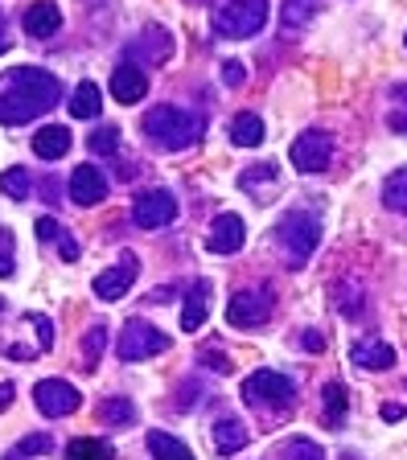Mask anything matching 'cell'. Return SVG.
I'll use <instances>...</instances> for the list:
<instances>
[{"instance_id": "cell-19", "label": "cell", "mask_w": 407, "mask_h": 460, "mask_svg": "<svg viewBox=\"0 0 407 460\" xmlns=\"http://www.w3.org/2000/svg\"><path fill=\"white\" fill-rule=\"evenodd\" d=\"M349 358H354L358 370H391L395 366V349L387 341H358Z\"/></svg>"}, {"instance_id": "cell-29", "label": "cell", "mask_w": 407, "mask_h": 460, "mask_svg": "<svg viewBox=\"0 0 407 460\" xmlns=\"http://www.w3.org/2000/svg\"><path fill=\"white\" fill-rule=\"evenodd\" d=\"M325 420H330V428H341V420H346V386L341 383H325Z\"/></svg>"}, {"instance_id": "cell-46", "label": "cell", "mask_w": 407, "mask_h": 460, "mask_svg": "<svg viewBox=\"0 0 407 460\" xmlns=\"http://www.w3.org/2000/svg\"><path fill=\"white\" fill-rule=\"evenodd\" d=\"M4 49H9V38H4V33H0V54H4Z\"/></svg>"}, {"instance_id": "cell-41", "label": "cell", "mask_w": 407, "mask_h": 460, "mask_svg": "<svg viewBox=\"0 0 407 460\" xmlns=\"http://www.w3.org/2000/svg\"><path fill=\"white\" fill-rule=\"evenodd\" d=\"M13 271H17L13 268V251H0V279H9Z\"/></svg>"}, {"instance_id": "cell-2", "label": "cell", "mask_w": 407, "mask_h": 460, "mask_svg": "<svg viewBox=\"0 0 407 460\" xmlns=\"http://www.w3.org/2000/svg\"><path fill=\"white\" fill-rule=\"evenodd\" d=\"M145 136L156 144V148H165V153H181L190 144H198L202 136V119L194 111H181V107H153L145 115Z\"/></svg>"}, {"instance_id": "cell-18", "label": "cell", "mask_w": 407, "mask_h": 460, "mask_svg": "<svg viewBox=\"0 0 407 460\" xmlns=\"http://www.w3.org/2000/svg\"><path fill=\"white\" fill-rule=\"evenodd\" d=\"M214 448L223 452V456H234V452L247 448V423L226 415V420L214 423Z\"/></svg>"}, {"instance_id": "cell-33", "label": "cell", "mask_w": 407, "mask_h": 460, "mask_svg": "<svg viewBox=\"0 0 407 460\" xmlns=\"http://www.w3.org/2000/svg\"><path fill=\"white\" fill-rule=\"evenodd\" d=\"M91 153H99V156H111V153H116V148H119V128H111V124H107V128H99V132H91Z\"/></svg>"}, {"instance_id": "cell-43", "label": "cell", "mask_w": 407, "mask_h": 460, "mask_svg": "<svg viewBox=\"0 0 407 460\" xmlns=\"http://www.w3.org/2000/svg\"><path fill=\"white\" fill-rule=\"evenodd\" d=\"M58 251H62V259H78V243L75 239H58Z\"/></svg>"}, {"instance_id": "cell-23", "label": "cell", "mask_w": 407, "mask_h": 460, "mask_svg": "<svg viewBox=\"0 0 407 460\" xmlns=\"http://www.w3.org/2000/svg\"><path fill=\"white\" fill-rule=\"evenodd\" d=\"M148 452H153L156 460H198L194 452L185 448L177 436H169V431H148Z\"/></svg>"}, {"instance_id": "cell-1", "label": "cell", "mask_w": 407, "mask_h": 460, "mask_svg": "<svg viewBox=\"0 0 407 460\" xmlns=\"http://www.w3.org/2000/svg\"><path fill=\"white\" fill-rule=\"evenodd\" d=\"M62 103V83L41 66H13L0 78V124H30Z\"/></svg>"}, {"instance_id": "cell-8", "label": "cell", "mask_w": 407, "mask_h": 460, "mask_svg": "<svg viewBox=\"0 0 407 460\" xmlns=\"http://www.w3.org/2000/svg\"><path fill=\"white\" fill-rule=\"evenodd\" d=\"M271 316V292L268 288H243V292H234L231 296V305H226V325H234V329H255V325H263Z\"/></svg>"}, {"instance_id": "cell-32", "label": "cell", "mask_w": 407, "mask_h": 460, "mask_svg": "<svg viewBox=\"0 0 407 460\" xmlns=\"http://www.w3.org/2000/svg\"><path fill=\"white\" fill-rule=\"evenodd\" d=\"M41 452H49V436H46V431L25 436V440H21L13 452H4V460H25V456H41Z\"/></svg>"}, {"instance_id": "cell-37", "label": "cell", "mask_w": 407, "mask_h": 460, "mask_svg": "<svg viewBox=\"0 0 407 460\" xmlns=\"http://www.w3.org/2000/svg\"><path fill=\"white\" fill-rule=\"evenodd\" d=\"M243 62H223V83L226 86H243Z\"/></svg>"}, {"instance_id": "cell-21", "label": "cell", "mask_w": 407, "mask_h": 460, "mask_svg": "<svg viewBox=\"0 0 407 460\" xmlns=\"http://www.w3.org/2000/svg\"><path fill=\"white\" fill-rule=\"evenodd\" d=\"M263 119L255 111H243L231 119V144H239V148H260L263 144Z\"/></svg>"}, {"instance_id": "cell-48", "label": "cell", "mask_w": 407, "mask_h": 460, "mask_svg": "<svg viewBox=\"0 0 407 460\" xmlns=\"http://www.w3.org/2000/svg\"><path fill=\"white\" fill-rule=\"evenodd\" d=\"M0 313H4V300H0Z\"/></svg>"}, {"instance_id": "cell-3", "label": "cell", "mask_w": 407, "mask_h": 460, "mask_svg": "<svg viewBox=\"0 0 407 460\" xmlns=\"http://www.w3.org/2000/svg\"><path fill=\"white\" fill-rule=\"evenodd\" d=\"M276 243H280L288 268H305L321 243V218L313 210H292L276 222Z\"/></svg>"}, {"instance_id": "cell-42", "label": "cell", "mask_w": 407, "mask_h": 460, "mask_svg": "<svg viewBox=\"0 0 407 460\" xmlns=\"http://www.w3.org/2000/svg\"><path fill=\"white\" fill-rule=\"evenodd\" d=\"M301 341H305V349H313V354H317V349H325V337H321V333H305Z\"/></svg>"}, {"instance_id": "cell-34", "label": "cell", "mask_w": 407, "mask_h": 460, "mask_svg": "<svg viewBox=\"0 0 407 460\" xmlns=\"http://www.w3.org/2000/svg\"><path fill=\"white\" fill-rule=\"evenodd\" d=\"M103 345H107V329L103 325H91L87 337H83V358H87L83 366H95L99 354H103Z\"/></svg>"}, {"instance_id": "cell-10", "label": "cell", "mask_w": 407, "mask_h": 460, "mask_svg": "<svg viewBox=\"0 0 407 460\" xmlns=\"http://www.w3.org/2000/svg\"><path fill=\"white\" fill-rule=\"evenodd\" d=\"M173 218H177V201H173L169 190H148V193H140L136 206H132V222L140 230H156V226H165V222H173Z\"/></svg>"}, {"instance_id": "cell-26", "label": "cell", "mask_w": 407, "mask_h": 460, "mask_svg": "<svg viewBox=\"0 0 407 460\" xmlns=\"http://www.w3.org/2000/svg\"><path fill=\"white\" fill-rule=\"evenodd\" d=\"M321 9V0H284V33H301L313 21V13Z\"/></svg>"}, {"instance_id": "cell-4", "label": "cell", "mask_w": 407, "mask_h": 460, "mask_svg": "<svg viewBox=\"0 0 407 460\" xmlns=\"http://www.w3.org/2000/svg\"><path fill=\"white\" fill-rule=\"evenodd\" d=\"M210 21L218 38H255L268 25V0H214Z\"/></svg>"}, {"instance_id": "cell-35", "label": "cell", "mask_w": 407, "mask_h": 460, "mask_svg": "<svg viewBox=\"0 0 407 460\" xmlns=\"http://www.w3.org/2000/svg\"><path fill=\"white\" fill-rule=\"evenodd\" d=\"M243 190H255V185H276V164H255V169H247L239 177Z\"/></svg>"}, {"instance_id": "cell-16", "label": "cell", "mask_w": 407, "mask_h": 460, "mask_svg": "<svg viewBox=\"0 0 407 460\" xmlns=\"http://www.w3.org/2000/svg\"><path fill=\"white\" fill-rule=\"evenodd\" d=\"M58 29H62V9L54 0H33L25 9V33L30 38H54Z\"/></svg>"}, {"instance_id": "cell-6", "label": "cell", "mask_w": 407, "mask_h": 460, "mask_svg": "<svg viewBox=\"0 0 407 460\" xmlns=\"http://www.w3.org/2000/svg\"><path fill=\"white\" fill-rule=\"evenodd\" d=\"M165 349H169V337L156 325H148V321H128L124 333H119V345H116L119 362H145V358L165 354Z\"/></svg>"}, {"instance_id": "cell-7", "label": "cell", "mask_w": 407, "mask_h": 460, "mask_svg": "<svg viewBox=\"0 0 407 460\" xmlns=\"http://www.w3.org/2000/svg\"><path fill=\"white\" fill-rule=\"evenodd\" d=\"M288 156H292V164H296L301 172L330 169V161H333V136L321 132V128H309V132H301L296 140L288 144Z\"/></svg>"}, {"instance_id": "cell-14", "label": "cell", "mask_w": 407, "mask_h": 460, "mask_svg": "<svg viewBox=\"0 0 407 460\" xmlns=\"http://www.w3.org/2000/svg\"><path fill=\"white\" fill-rule=\"evenodd\" d=\"M103 198H107V177L95 164H78L70 172V201L75 206H99Z\"/></svg>"}, {"instance_id": "cell-49", "label": "cell", "mask_w": 407, "mask_h": 460, "mask_svg": "<svg viewBox=\"0 0 407 460\" xmlns=\"http://www.w3.org/2000/svg\"><path fill=\"white\" fill-rule=\"evenodd\" d=\"M403 41H407V38H403Z\"/></svg>"}, {"instance_id": "cell-31", "label": "cell", "mask_w": 407, "mask_h": 460, "mask_svg": "<svg viewBox=\"0 0 407 460\" xmlns=\"http://www.w3.org/2000/svg\"><path fill=\"white\" fill-rule=\"evenodd\" d=\"M280 456H284V460H325V452H321V444L301 440V436H296V440H288V444L280 448Z\"/></svg>"}, {"instance_id": "cell-9", "label": "cell", "mask_w": 407, "mask_h": 460, "mask_svg": "<svg viewBox=\"0 0 407 460\" xmlns=\"http://www.w3.org/2000/svg\"><path fill=\"white\" fill-rule=\"evenodd\" d=\"M33 402H38V411L49 415V420H62V415H75L78 411V391L66 383V378H41L33 386Z\"/></svg>"}, {"instance_id": "cell-36", "label": "cell", "mask_w": 407, "mask_h": 460, "mask_svg": "<svg viewBox=\"0 0 407 460\" xmlns=\"http://www.w3.org/2000/svg\"><path fill=\"white\" fill-rule=\"evenodd\" d=\"M30 325L38 329V345H41V349H49V345H54V321H49L46 313H30Z\"/></svg>"}, {"instance_id": "cell-45", "label": "cell", "mask_w": 407, "mask_h": 460, "mask_svg": "<svg viewBox=\"0 0 407 460\" xmlns=\"http://www.w3.org/2000/svg\"><path fill=\"white\" fill-rule=\"evenodd\" d=\"M0 251H13V234L4 226H0Z\"/></svg>"}, {"instance_id": "cell-15", "label": "cell", "mask_w": 407, "mask_h": 460, "mask_svg": "<svg viewBox=\"0 0 407 460\" xmlns=\"http://www.w3.org/2000/svg\"><path fill=\"white\" fill-rule=\"evenodd\" d=\"M148 95V78L140 66H132V62H124V66H116V75H111V99H119V103H140V99Z\"/></svg>"}, {"instance_id": "cell-38", "label": "cell", "mask_w": 407, "mask_h": 460, "mask_svg": "<svg viewBox=\"0 0 407 460\" xmlns=\"http://www.w3.org/2000/svg\"><path fill=\"white\" fill-rule=\"evenodd\" d=\"M38 239H41V243L58 239V222H54V218H38Z\"/></svg>"}, {"instance_id": "cell-17", "label": "cell", "mask_w": 407, "mask_h": 460, "mask_svg": "<svg viewBox=\"0 0 407 460\" xmlns=\"http://www.w3.org/2000/svg\"><path fill=\"white\" fill-rule=\"evenodd\" d=\"M206 316H210V284H194L190 288V296H185V308H181V329L185 333H198L206 325Z\"/></svg>"}, {"instance_id": "cell-5", "label": "cell", "mask_w": 407, "mask_h": 460, "mask_svg": "<svg viewBox=\"0 0 407 460\" xmlns=\"http://www.w3.org/2000/svg\"><path fill=\"white\" fill-rule=\"evenodd\" d=\"M239 394L255 411H276V407H288L296 386H292V378H284V374H276V370H255L243 378Z\"/></svg>"}, {"instance_id": "cell-20", "label": "cell", "mask_w": 407, "mask_h": 460, "mask_svg": "<svg viewBox=\"0 0 407 460\" xmlns=\"http://www.w3.org/2000/svg\"><path fill=\"white\" fill-rule=\"evenodd\" d=\"M66 148H70V132L62 124H49L41 132H33V153L41 161H58V156H66Z\"/></svg>"}, {"instance_id": "cell-30", "label": "cell", "mask_w": 407, "mask_h": 460, "mask_svg": "<svg viewBox=\"0 0 407 460\" xmlns=\"http://www.w3.org/2000/svg\"><path fill=\"white\" fill-rule=\"evenodd\" d=\"M387 128L399 136H407V83H399L391 91V111H387Z\"/></svg>"}, {"instance_id": "cell-28", "label": "cell", "mask_w": 407, "mask_h": 460, "mask_svg": "<svg viewBox=\"0 0 407 460\" xmlns=\"http://www.w3.org/2000/svg\"><path fill=\"white\" fill-rule=\"evenodd\" d=\"M383 201H387V210L407 218V169H395L387 181H383Z\"/></svg>"}, {"instance_id": "cell-13", "label": "cell", "mask_w": 407, "mask_h": 460, "mask_svg": "<svg viewBox=\"0 0 407 460\" xmlns=\"http://www.w3.org/2000/svg\"><path fill=\"white\" fill-rule=\"evenodd\" d=\"M173 54V38H169V29H145L136 46H128V62L132 66H148V62H165Z\"/></svg>"}, {"instance_id": "cell-24", "label": "cell", "mask_w": 407, "mask_h": 460, "mask_svg": "<svg viewBox=\"0 0 407 460\" xmlns=\"http://www.w3.org/2000/svg\"><path fill=\"white\" fill-rule=\"evenodd\" d=\"M99 420L111 423V428H128L136 420V402L124 399V394H111V399L99 402Z\"/></svg>"}, {"instance_id": "cell-22", "label": "cell", "mask_w": 407, "mask_h": 460, "mask_svg": "<svg viewBox=\"0 0 407 460\" xmlns=\"http://www.w3.org/2000/svg\"><path fill=\"white\" fill-rule=\"evenodd\" d=\"M99 107H103V95H99L95 83H78L75 95H70V115L75 119H95Z\"/></svg>"}, {"instance_id": "cell-27", "label": "cell", "mask_w": 407, "mask_h": 460, "mask_svg": "<svg viewBox=\"0 0 407 460\" xmlns=\"http://www.w3.org/2000/svg\"><path fill=\"white\" fill-rule=\"evenodd\" d=\"M66 460H116L111 444L95 440V436H78V440L66 444Z\"/></svg>"}, {"instance_id": "cell-40", "label": "cell", "mask_w": 407, "mask_h": 460, "mask_svg": "<svg viewBox=\"0 0 407 460\" xmlns=\"http://www.w3.org/2000/svg\"><path fill=\"white\" fill-rule=\"evenodd\" d=\"M378 415H383L387 423H395V420H403V407H399V402H383V411Z\"/></svg>"}, {"instance_id": "cell-39", "label": "cell", "mask_w": 407, "mask_h": 460, "mask_svg": "<svg viewBox=\"0 0 407 460\" xmlns=\"http://www.w3.org/2000/svg\"><path fill=\"white\" fill-rule=\"evenodd\" d=\"M198 362H206V366H210V370H218V374H226V370H231V362H226V358H218V354H206V358H198Z\"/></svg>"}, {"instance_id": "cell-12", "label": "cell", "mask_w": 407, "mask_h": 460, "mask_svg": "<svg viewBox=\"0 0 407 460\" xmlns=\"http://www.w3.org/2000/svg\"><path fill=\"white\" fill-rule=\"evenodd\" d=\"M243 243H247V230H243L239 214H218V218L210 222L206 247H210L214 255H234V251H243Z\"/></svg>"}, {"instance_id": "cell-25", "label": "cell", "mask_w": 407, "mask_h": 460, "mask_svg": "<svg viewBox=\"0 0 407 460\" xmlns=\"http://www.w3.org/2000/svg\"><path fill=\"white\" fill-rule=\"evenodd\" d=\"M30 190H33V177H30V169H25V164H13V169L0 172V193H4V198L25 201V198H30Z\"/></svg>"}, {"instance_id": "cell-11", "label": "cell", "mask_w": 407, "mask_h": 460, "mask_svg": "<svg viewBox=\"0 0 407 460\" xmlns=\"http://www.w3.org/2000/svg\"><path fill=\"white\" fill-rule=\"evenodd\" d=\"M136 276H140V259L124 255L116 268H107V271H99V276H95V296L107 300V305H116V300L128 296V288H132Z\"/></svg>"}, {"instance_id": "cell-44", "label": "cell", "mask_w": 407, "mask_h": 460, "mask_svg": "<svg viewBox=\"0 0 407 460\" xmlns=\"http://www.w3.org/2000/svg\"><path fill=\"white\" fill-rule=\"evenodd\" d=\"M13 402V383H0V411Z\"/></svg>"}, {"instance_id": "cell-47", "label": "cell", "mask_w": 407, "mask_h": 460, "mask_svg": "<svg viewBox=\"0 0 407 460\" xmlns=\"http://www.w3.org/2000/svg\"><path fill=\"white\" fill-rule=\"evenodd\" d=\"M341 460H358V456H354V452H346V456H341Z\"/></svg>"}]
</instances>
